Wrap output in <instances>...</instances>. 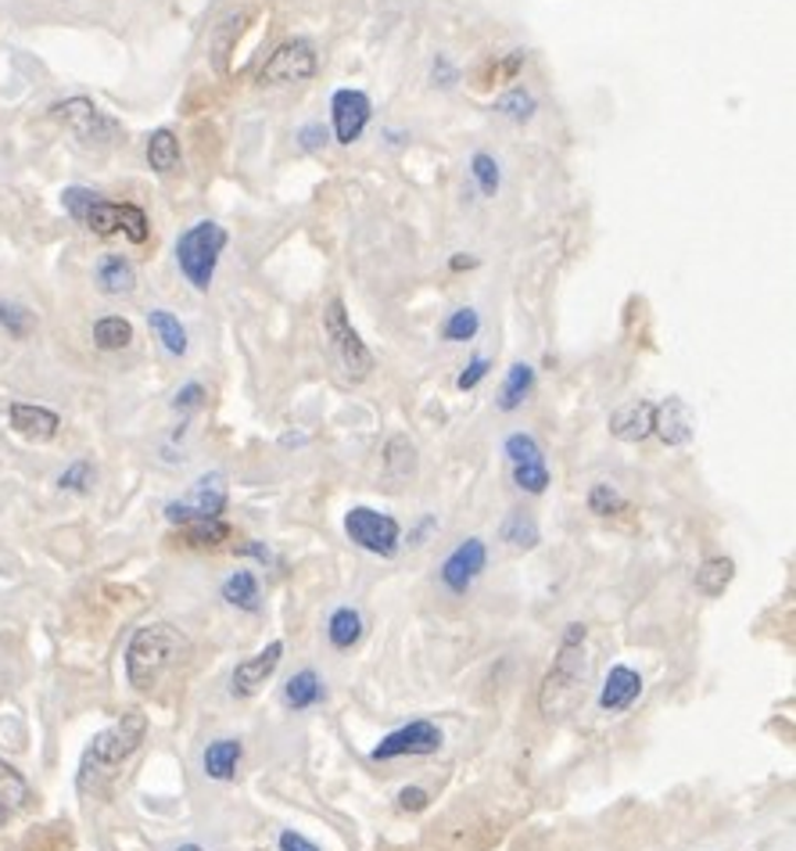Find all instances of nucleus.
I'll return each instance as SVG.
<instances>
[{
  "label": "nucleus",
  "mask_w": 796,
  "mask_h": 851,
  "mask_svg": "<svg viewBox=\"0 0 796 851\" xmlns=\"http://www.w3.org/2000/svg\"><path fill=\"white\" fill-rule=\"evenodd\" d=\"M191 661V640L169 622H155L134 632L126 647V680L140 694H155Z\"/></svg>",
  "instance_id": "f257e3e1"
},
{
  "label": "nucleus",
  "mask_w": 796,
  "mask_h": 851,
  "mask_svg": "<svg viewBox=\"0 0 796 851\" xmlns=\"http://www.w3.org/2000/svg\"><path fill=\"white\" fill-rule=\"evenodd\" d=\"M585 626H567L560 643V654L553 669L545 672L542 690H539V708L549 718H567L577 712V704L585 701V690L592 683V658L585 651Z\"/></svg>",
  "instance_id": "f03ea898"
},
{
  "label": "nucleus",
  "mask_w": 796,
  "mask_h": 851,
  "mask_svg": "<svg viewBox=\"0 0 796 851\" xmlns=\"http://www.w3.org/2000/svg\"><path fill=\"white\" fill-rule=\"evenodd\" d=\"M144 737H148V715L144 712H123L108 729H100L91 740L79 766V790L83 795H100L108 780L119 773L129 758L140 752Z\"/></svg>",
  "instance_id": "7ed1b4c3"
},
{
  "label": "nucleus",
  "mask_w": 796,
  "mask_h": 851,
  "mask_svg": "<svg viewBox=\"0 0 796 851\" xmlns=\"http://www.w3.org/2000/svg\"><path fill=\"white\" fill-rule=\"evenodd\" d=\"M226 241H230L226 227H220L215 220H198L194 227H187L177 238V266L198 292H209L212 287L215 266H220Z\"/></svg>",
  "instance_id": "20e7f679"
},
{
  "label": "nucleus",
  "mask_w": 796,
  "mask_h": 851,
  "mask_svg": "<svg viewBox=\"0 0 796 851\" xmlns=\"http://www.w3.org/2000/svg\"><path fill=\"white\" fill-rule=\"evenodd\" d=\"M323 330H327L330 349H335L341 370L349 374L352 381H367L370 370H373V353L367 349V342L359 338V330L352 327V321H349V313H344V302H341V298H330V302H327Z\"/></svg>",
  "instance_id": "39448f33"
},
{
  "label": "nucleus",
  "mask_w": 796,
  "mask_h": 851,
  "mask_svg": "<svg viewBox=\"0 0 796 851\" xmlns=\"http://www.w3.org/2000/svg\"><path fill=\"white\" fill-rule=\"evenodd\" d=\"M223 511H226V479L220 471H212V474H201L183 500L166 503V522L172 525L212 522V517H220Z\"/></svg>",
  "instance_id": "423d86ee"
},
{
  "label": "nucleus",
  "mask_w": 796,
  "mask_h": 851,
  "mask_svg": "<svg viewBox=\"0 0 796 851\" xmlns=\"http://www.w3.org/2000/svg\"><path fill=\"white\" fill-rule=\"evenodd\" d=\"M83 223L94 230L97 238H115L123 234L126 241L144 244L151 234V223H148V212L140 206H129V201H105L97 198L91 212L83 216Z\"/></svg>",
  "instance_id": "0eeeda50"
},
{
  "label": "nucleus",
  "mask_w": 796,
  "mask_h": 851,
  "mask_svg": "<svg viewBox=\"0 0 796 851\" xmlns=\"http://www.w3.org/2000/svg\"><path fill=\"white\" fill-rule=\"evenodd\" d=\"M344 532L355 546H363L367 554L378 557H395L399 554V536L402 528L392 514H381L373 507H352L344 514Z\"/></svg>",
  "instance_id": "6e6552de"
},
{
  "label": "nucleus",
  "mask_w": 796,
  "mask_h": 851,
  "mask_svg": "<svg viewBox=\"0 0 796 851\" xmlns=\"http://www.w3.org/2000/svg\"><path fill=\"white\" fill-rule=\"evenodd\" d=\"M316 48L309 40H287L277 51L266 57V65L258 69V83L263 86H287V83H301L316 76Z\"/></svg>",
  "instance_id": "1a4fd4ad"
},
{
  "label": "nucleus",
  "mask_w": 796,
  "mask_h": 851,
  "mask_svg": "<svg viewBox=\"0 0 796 851\" xmlns=\"http://www.w3.org/2000/svg\"><path fill=\"white\" fill-rule=\"evenodd\" d=\"M438 747H442V729L427 723V718H416V723L388 733V737L373 747V761H392L402 755H434Z\"/></svg>",
  "instance_id": "9d476101"
},
{
  "label": "nucleus",
  "mask_w": 796,
  "mask_h": 851,
  "mask_svg": "<svg viewBox=\"0 0 796 851\" xmlns=\"http://www.w3.org/2000/svg\"><path fill=\"white\" fill-rule=\"evenodd\" d=\"M51 115L57 123H65L72 134H76L79 140L86 144H97V140H108L115 134V126L105 119V115L97 112L94 101L86 97H68V101H57V105L51 108Z\"/></svg>",
  "instance_id": "9b49d317"
},
{
  "label": "nucleus",
  "mask_w": 796,
  "mask_h": 851,
  "mask_svg": "<svg viewBox=\"0 0 796 851\" xmlns=\"http://www.w3.org/2000/svg\"><path fill=\"white\" fill-rule=\"evenodd\" d=\"M373 115V105L363 91H338L330 97V119H335L338 144H355Z\"/></svg>",
  "instance_id": "f8f14e48"
},
{
  "label": "nucleus",
  "mask_w": 796,
  "mask_h": 851,
  "mask_svg": "<svg viewBox=\"0 0 796 851\" xmlns=\"http://www.w3.org/2000/svg\"><path fill=\"white\" fill-rule=\"evenodd\" d=\"M485 560H488V550L481 539H463L456 550L445 557L442 582L453 589V593H467L477 575L485 571Z\"/></svg>",
  "instance_id": "ddd939ff"
},
{
  "label": "nucleus",
  "mask_w": 796,
  "mask_h": 851,
  "mask_svg": "<svg viewBox=\"0 0 796 851\" xmlns=\"http://www.w3.org/2000/svg\"><path fill=\"white\" fill-rule=\"evenodd\" d=\"M284 658V643L273 640L269 647H263L255 658H244L241 665L234 669V675H230V690H234L237 697H252L258 686H266V680L273 672H277Z\"/></svg>",
  "instance_id": "4468645a"
},
{
  "label": "nucleus",
  "mask_w": 796,
  "mask_h": 851,
  "mask_svg": "<svg viewBox=\"0 0 796 851\" xmlns=\"http://www.w3.org/2000/svg\"><path fill=\"white\" fill-rule=\"evenodd\" d=\"M654 431L660 435L664 445H675V450L678 445H689L692 435H697V417H692L689 402L678 396L664 399L654 410Z\"/></svg>",
  "instance_id": "2eb2a0df"
},
{
  "label": "nucleus",
  "mask_w": 796,
  "mask_h": 851,
  "mask_svg": "<svg viewBox=\"0 0 796 851\" xmlns=\"http://www.w3.org/2000/svg\"><path fill=\"white\" fill-rule=\"evenodd\" d=\"M11 428L29 442H51L62 428V417L47 407H33V402H11Z\"/></svg>",
  "instance_id": "dca6fc26"
},
{
  "label": "nucleus",
  "mask_w": 796,
  "mask_h": 851,
  "mask_svg": "<svg viewBox=\"0 0 796 851\" xmlns=\"http://www.w3.org/2000/svg\"><path fill=\"white\" fill-rule=\"evenodd\" d=\"M639 694H643V675L635 669H628V665H614L611 675H606L603 690H599V708L611 712V715L628 712L632 704L639 701Z\"/></svg>",
  "instance_id": "f3484780"
},
{
  "label": "nucleus",
  "mask_w": 796,
  "mask_h": 851,
  "mask_svg": "<svg viewBox=\"0 0 796 851\" xmlns=\"http://www.w3.org/2000/svg\"><path fill=\"white\" fill-rule=\"evenodd\" d=\"M654 402L646 399H632L625 407H617L611 413V435L620 442H643L654 435Z\"/></svg>",
  "instance_id": "a211bd4d"
},
{
  "label": "nucleus",
  "mask_w": 796,
  "mask_h": 851,
  "mask_svg": "<svg viewBox=\"0 0 796 851\" xmlns=\"http://www.w3.org/2000/svg\"><path fill=\"white\" fill-rule=\"evenodd\" d=\"M33 805V790H29L25 776L0 758V827H8L14 816L25 812Z\"/></svg>",
  "instance_id": "6ab92c4d"
},
{
  "label": "nucleus",
  "mask_w": 796,
  "mask_h": 851,
  "mask_svg": "<svg viewBox=\"0 0 796 851\" xmlns=\"http://www.w3.org/2000/svg\"><path fill=\"white\" fill-rule=\"evenodd\" d=\"M416 479V445L410 435H395L384 450V482L392 488H402Z\"/></svg>",
  "instance_id": "aec40b11"
},
{
  "label": "nucleus",
  "mask_w": 796,
  "mask_h": 851,
  "mask_svg": "<svg viewBox=\"0 0 796 851\" xmlns=\"http://www.w3.org/2000/svg\"><path fill=\"white\" fill-rule=\"evenodd\" d=\"M94 281L105 295H129L137 287V270L123 255H100L97 270H94Z\"/></svg>",
  "instance_id": "412c9836"
},
{
  "label": "nucleus",
  "mask_w": 796,
  "mask_h": 851,
  "mask_svg": "<svg viewBox=\"0 0 796 851\" xmlns=\"http://www.w3.org/2000/svg\"><path fill=\"white\" fill-rule=\"evenodd\" d=\"M248 19H252L248 11H230L226 19L215 25V33H212V62H215V69H220V72H226V62H230V54H234V48H237V40L244 33V25H248Z\"/></svg>",
  "instance_id": "4be33fe9"
},
{
  "label": "nucleus",
  "mask_w": 796,
  "mask_h": 851,
  "mask_svg": "<svg viewBox=\"0 0 796 851\" xmlns=\"http://www.w3.org/2000/svg\"><path fill=\"white\" fill-rule=\"evenodd\" d=\"M148 327H151V335L162 342V349L169 356H183L187 353V327L180 324V316H172L169 309H151L148 313Z\"/></svg>",
  "instance_id": "5701e85b"
},
{
  "label": "nucleus",
  "mask_w": 796,
  "mask_h": 851,
  "mask_svg": "<svg viewBox=\"0 0 796 851\" xmlns=\"http://www.w3.org/2000/svg\"><path fill=\"white\" fill-rule=\"evenodd\" d=\"M735 579V560L732 557H707L697 568V589L703 597H721Z\"/></svg>",
  "instance_id": "b1692460"
},
{
  "label": "nucleus",
  "mask_w": 796,
  "mask_h": 851,
  "mask_svg": "<svg viewBox=\"0 0 796 851\" xmlns=\"http://www.w3.org/2000/svg\"><path fill=\"white\" fill-rule=\"evenodd\" d=\"M241 761V740H215L205 747V776L209 780H234Z\"/></svg>",
  "instance_id": "393cba45"
},
{
  "label": "nucleus",
  "mask_w": 796,
  "mask_h": 851,
  "mask_svg": "<svg viewBox=\"0 0 796 851\" xmlns=\"http://www.w3.org/2000/svg\"><path fill=\"white\" fill-rule=\"evenodd\" d=\"M148 166L155 172H162V177L180 169V140L172 129H155L148 137Z\"/></svg>",
  "instance_id": "a878e982"
},
{
  "label": "nucleus",
  "mask_w": 796,
  "mask_h": 851,
  "mask_svg": "<svg viewBox=\"0 0 796 851\" xmlns=\"http://www.w3.org/2000/svg\"><path fill=\"white\" fill-rule=\"evenodd\" d=\"M320 697H323V683H320V675H316L312 669L291 675L287 686H284V704H287V708H295V712L312 708V704H320Z\"/></svg>",
  "instance_id": "bb28decb"
},
{
  "label": "nucleus",
  "mask_w": 796,
  "mask_h": 851,
  "mask_svg": "<svg viewBox=\"0 0 796 851\" xmlns=\"http://www.w3.org/2000/svg\"><path fill=\"white\" fill-rule=\"evenodd\" d=\"M531 388H534V370H531L528 364H513V367H510V374H506V381H502L499 410H502V413L520 410V402H524V399L531 396Z\"/></svg>",
  "instance_id": "cd10ccee"
},
{
  "label": "nucleus",
  "mask_w": 796,
  "mask_h": 851,
  "mask_svg": "<svg viewBox=\"0 0 796 851\" xmlns=\"http://www.w3.org/2000/svg\"><path fill=\"white\" fill-rule=\"evenodd\" d=\"M528 62V51H510V54H499L491 57V62L481 65V72H477V86H506L517 80V72L524 69Z\"/></svg>",
  "instance_id": "c85d7f7f"
},
{
  "label": "nucleus",
  "mask_w": 796,
  "mask_h": 851,
  "mask_svg": "<svg viewBox=\"0 0 796 851\" xmlns=\"http://www.w3.org/2000/svg\"><path fill=\"white\" fill-rule=\"evenodd\" d=\"M223 600L226 603H234V608H241V611H258L263 608V593H258V579L252 571H234L230 579L223 582Z\"/></svg>",
  "instance_id": "c756f323"
},
{
  "label": "nucleus",
  "mask_w": 796,
  "mask_h": 851,
  "mask_svg": "<svg viewBox=\"0 0 796 851\" xmlns=\"http://www.w3.org/2000/svg\"><path fill=\"white\" fill-rule=\"evenodd\" d=\"M499 536H502V543L517 546V550H531V546H539V522H534L528 511H510L499 528Z\"/></svg>",
  "instance_id": "7c9ffc66"
},
{
  "label": "nucleus",
  "mask_w": 796,
  "mask_h": 851,
  "mask_svg": "<svg viewBox=\"0 0 796 851\" xmlns=\"http://www.w3.org/2000/svg\"><path fill=\"white\" fill-rule=\"evenodd\" d=\"M327 637L338 651H349V647L359 643V637H363V614H359L355 608H338L335 614H330Z\"/></svg>",
  "instance_id": "2f4dec72"
},
{
  "label": "nucleus",
  "mask_w": 796,
  "mask_h": 851,
  "mask_svg": "<svg viewBox=\"0 0 796 851\" xmlns=\"http://www.w3.org/2000/svg\"><path fill=\"white\" fill-rule=\"evenodd\" d=\"M94 342H97V349L119 353L134 342V327H129V321H123V316H100L94 324Z\"/></svg>",
  "instance_id": "473e14b6"
},
{
  "label": "nucleus",
  "mask_w": 796,
  "mask_h": 851,
  "mask_svg": "<svg viewBox=\"0 0 796 851\" xmlns=\"http://www.w3.org/2000/svg\"><path fill=\"white\" fill-rule=\"evenodd\" d=\"M230 539V525L223 517H212V522H194V525H180V543L183 546H223Z\"/></svg>",
  "instance_id": "72a5a7b5"
},
{
  "label": "nucleus",
  "mask_w": 796,
  "mask_h": 851,
  "mask_svg": "<svg viewBox=\"0 0 796 851\" xmlns=\"http://www.w3.org/2000/svg\"><path fill=\"white\" fill-rule=\"evenodd\" d=\"M588 511L599 514V517H611V514L628 511V500L620 496L611 482H596L592 485V493H588Z\"/></svg>",
  "instance_id": "f704fd0d"
},
{
  "label": "nucleus",
  "mask_w": 796,
  "mask_h": 851,
  "mask_svg": "<svg viewBox=\"0 0 796 851\" xmlns=\"http://www.w3.org/2000/svg\"><path fill=\"white\" fill-rule=\"evenodd\" d=\"M477 330H481V316H477V309L467 306V309H456L448 316L442 335H445V342H470Z\"/></svg>",
  "instance_id": "c9c22d12"
},
{
  "label": "nucleus",
  "mask_w": 796,
  "mask_h": 851,
  "mask_svg": "<svg viewBox=\"0 0 796 851\" xmlns=\"http://www.w3.org/2000/svg\"><path fill=\"white\" fill-rule=\"evenodd\" d=\"M470 177L477 180V187H481V195H496L499 191V183H502V172H499V162L491 155H474L470 158Z\"/></svg>",
  "instance_id": "e433bc0d"
},
{
  "label": "nucleus",
  "mask_w": 796,
  "mask_h": 851,
  "mask_svg": "<svg viewBox=\"0 0 796 851\" xmlns=\"http://www.w3.org/2000/svg\"><path fill=\"white\" fill-rule=\"evenodd\" d=\"M513 482H517V488H524V493H531V496L545 493V485H549L545 460H534V464H513Z\"/></svg>",
  "instance_id": "4c0bfd02"
},
{
  "label": "nucleus",
  "mask_w": 796,
  "mask_h": 851,
  "mask_svg": "<svg viewBox=\"0 0 796 851\" xmlns=\"http://www.w3.org/2000/svg\"><path fill=\"white\" fill-rule=\"evenodd\" d=\"M91 485H94L91 460H76V464H68L62 474H57V488H65V493H86Z\"/></svg>",
  "instance_id": "58836bf2"
},
{
  "label": "nucleus",
  "mask_w": 796,
  "mask_h": 851,
  "mask_svg": "<svg viewBox=\"0 0 796 851\" xmlns=\"http://www.w3.org/2000/svg\"><path fill=\"white\" fill-rule=\"evenodd\" d=\"M506 456H510V464H534V460H545L542 456V445L534 442L531 435H524V431H517V435L506 439Z\"/></svg>",
  "instance_id": "ea45409f"
},
{
  "label": "nucleus",
  "mask_w": 796,
  "mask_h": 851,
  "mask_svg": "<svg viewBox=\"0 0 796 851\" xmlns=\"http://www.w3.org/2000/svg\"><path fill=\"white\" fill-rule=\"evenodd\" d=\"M506 119H513V123H524V119H531V112H534V97L528 94V91H510L506 97H499V105H496Z\"/></svg>",
  "instance_id": "a19ab883"
},
{
  "label": "nucleus",
  "mask_w": 796,
  "mask_h": 851,
  "mask_svg": "<svg viewBox=\"0 0 796 851\" xmlns=\"http://www.w3.org/2000/svg\"><path fill=\"white\" fill-rule=\"evenodd\" d=\"M0 324H4L14 338H22L33 330V313H29L25 306H14V302H0Z\"/></svg>",
  "instance_id": "79ce46f5"
},
{
  "label": "nucleus",
  "mask_w": 796,
  "mask_h": 851,
  "mask_svg": "<svg viewBox=\"0 0 796 851\" xmlns=\"http://www.w3.org/2000/svg\"><path fill=\"white\" fill-rule=\"evenodd\" d=\"M97 198H100V195L91 191V187H68V191L62 195V206H65V212L72 216V220L83 223V216L91 212V206H94Z\"/></svg>",
  "instance_id": "37998d69"
},
{
  "label": "nucleus",
  "mask_w": 796,
  "mask_h": 851,
  "mask_svg": "<svg viewBox=\"0 0 796 851\" xmlns=\"http://www.w3.org/2000/svg\"><path fill=\"white\" fill-rule=\"evenodd\" d=\"M488 370H491V364L485 356H477V359H470L467 367H463V374H459V381H456V388L459 392H470V388H477L485 378H488Z\"/></svg>",
  "instance_id": "c03bdc74"
},
{
  "label": "nucleus",
  "mask_w": 796,
  "mask_h": 851,
  "mask_svg": "<svg viewBox=\"0 0 796 851\" xmlns=\"http://www.w3.org/2000/svg\"><path fill=\"white\" fill-rule=\"evenodd\" d=\"M201 402H205V388L191 381V385H183L180 392H177V399H172V407H177L180 413H191V410H198V407H201Z\"/></svg>",
  "instance_id": "a18cd8bd"
},
{
  "label": "nucleus",
  "mask_w": 796,
  "mask_h": 851,
  "mask_svg": "<svg viewBox=\"0 0 796 851\" xmlns=\"http://www.w3.org/2000/svg\"><path fill=\"white\" fill-rule=\"evenodd\" d=\"M427 790H420V787H405V790H399V805L405 812H424L427 809Z\"/></svg>",
  "instance_id": "49530a36"
},
{
  "label": "nucleus",
  "mask_w": 796,
  "mask_h": 851,
  "mask_svg": "<svg viewBox=\"0 0 796 851\" xmlns=\"http://www.w3.org/2000/svg\"><path fill=\"white\" fill-rule=\"evenodd\" d=\"M280 851H320V848H316L309 838H301V833H295V830H284L280 833Z\"/></svg>",
  "instance_id": "de8ad7c7"
},
{
  "label": "nucleus",
  "mask_w": 796,
  "mask_h": 851,
  "mask_svg": "<svg viewBox=\"0 0 796 851\" xmlns=\"http://www.w3.org/2000/svg\"><path fill=\"white\" fill-rule=\"evenodd\" d=\"M320 140L327 144V129L323 126H306V129H301V144H306L309 151L320 148Z\"/></svg>",
  "instance_id": "09e8293b"
},
{
  "label": "nucleus",
  "mask_w": 796,
  "mask_h": 851,
  "mask_svg": "<svg viewBox=\"0 0 796 851\" xmlns=\"http://www.w3.org/2000/svg\"><path fill=\"white\" fill-rule=\"evenodd\" d=\"M448 266H453V270H470V266H477V259H470V255H456Z\"/></svg>",
  "instance_id": "8fccbe9b"
},
{
  "label": "nucleus",
  "mask_w": 796,
  "mask_h": 851,
  "mask_svg": "<svg viewBox=\"0 0 796 851\" xmlns=\"http://www.w3.org/2000/svg\"><path fill=\"white\" fill-rule=\"evenodd\" d=\"M177 851H201V848H198V844H180Z\"/></svg>",
  "instance_id": "3c124183"
}]
</instances>
